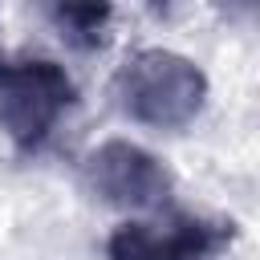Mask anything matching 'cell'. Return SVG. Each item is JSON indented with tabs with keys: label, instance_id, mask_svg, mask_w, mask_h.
<instances>
[{
	"label": "cell",
	"instance_id": "3",
	"mask_svg": "<svg viewBox=\"0 0 260 260\" xmlns=\"http://www.w3.org/2000/svg\"><path fill=\"white\" fill-rule=\"evenodd\" d=\"M236 240V223L171 215V219H130L106 240V260H207Z\"/></svg>",
	"mask_w": 260,
	"mask_h": 260
},
{
	"label": "cell",
	"instance_id": "4",
	"mask_svg": "<svg viewBox=\"0 0 260 260\" xmlns=\"http://www.w3.org/2000/svg\"><path fill=\"white\" fill-rule=\"evenodd\" d=\"M85 187L118 207H158L171 195V171L138 142L110 138L85 154Z\"/></svg>",
	"mask_w": 260,
	"mask_h": 260
},
{
	"label": "cell",
	"instance_id": "5",
	"mask_svg": "<svg viewBox=\"0 0 260 260\" xmlns=\"http://www.w3.org/2000/svg\"><path fill=\"white\" fill-rule=\"evenodd\" d=\"M110 4H57L53 20L65 28V37L81 49H98L106 45V28H110Z\"/></svg>",
	"mask_w": 260,
	"mask_h": 260
},
{
	"label": "cell",
	"instance_id": "1",
	"mask_svg": "<svg viewBox=\"0 0 260 260\" xmlns=\"http://www.w3.org/2000/svg\"><path fill=\"white\" fill-rule=\"evenodd\" d=\"M118 102L150 130H183L207 102V77L183 53L138 49L118 69Z\"/></svg>",
	"mask_w": 260,
	"mask_h": 260
},
{
	"label": "cell",
	"instance_id": "2",
	"mask_svg": "<svg viewBox=\"0 0 260 260\" xmlns=\"http://www.w3.org/2000/svg\"><path fill=\"white\" fill-rule=\"evenodd\" d=\"M73 102L77 85L57 61H0V126L20 150L41 146Z\"/></svg>",
	"mask_w": 260,
	"mask_h": 260
}]
</instances>
